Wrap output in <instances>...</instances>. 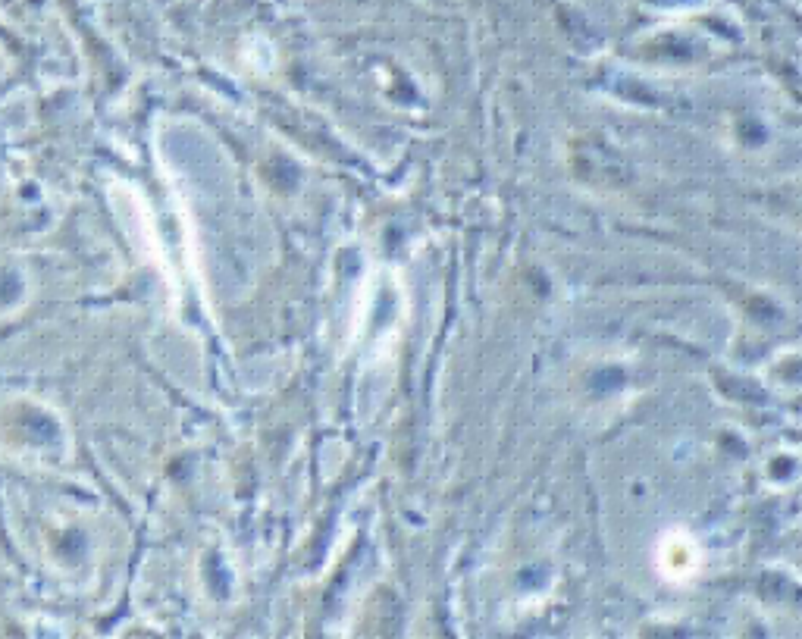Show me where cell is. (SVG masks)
Returning <instances> with one entry per match:
<instances>
[{"label": "cell", "instance_id": "1", "mask_svg": "<svg viewBox=\"0 0 802 639\" xmlns=\"http://www.w3.org/2000/svg\"><path fill=\"white\" fill-rule=\"evenodd\" d=\"M655 561H658L662 577H668L671 583H683L702 567V552L683 530H671L662 542H658Z\"/></svg>", "mask_w": 802, "mask_h": 639}]
</instances>
